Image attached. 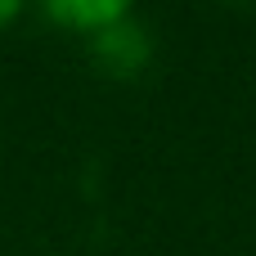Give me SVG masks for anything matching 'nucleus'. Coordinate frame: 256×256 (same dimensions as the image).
<instances>
[{
  "label": "nucleus",
  "instance_id": "1",
  "mask_svg": "<svg viewBox=\"0 0 256 256\" xmlns=\"http://www.w3.org/2000/svg\"><path fill=\"white\" fill-rule=\"evenodd\" d=\"M86 50H90V58H94L99 72H108V76H117V81H130V76H140V72L153 63L158 40H153L148 22H140V18L130 14V18H122V22H112V27L86 36Z\"/></svg>",
  "mask_w": 256,
  "mask_h": 256
},
{
  "label": "nucleus",
  "instance_id": "2",
  "mask_svg": "<svg viewBox=\"0 0 256 256\" xmlns=\"http://www.w3.org/2000/svg\"><path fill=\"white\" fill-rule=\"evenodd\" d=\"M36 4L54 27H63L81 40L135 14V0H36Z\"/></svg>",
  "mask_w": 256,
  "mask_h": 256
},
{
  "label": "nucleus",
  "instance_id": "3",
  "mask_svg": "<svg viewBox=\"0 0 256 256\" xmlns=\"http://www.w3.org/2000/svg\"><path fill=\"white\" fill-rule=\"evenodd\" d=\"M22 9H27V0H0V32L14 27V22L22 18Z\"/></svg>",
  "mask_w": 256,
  "mask_h": 256
},
{
  "label": "nucleus",
  "instance_id": "4",
  "mask_svg": "<svg viewBox=\"0 0 256 256\" xmlns=\"http://www.w3.org/2000/svg\"><path fill=\"white\" fill-rule=\"evenodd\" d=\"M220 4H252V0H220Z\"/></svg>",
  "mask_w": 256,
  "mask_h": 256
},
{
  "label": "nucleus",
  "instance_id": "5",
  "mask_svg": "<svg viewBox=\"0 0 256 256\" xmlns=\"http://www.w3.org/2000/svg\"><path fill=\"white\" fill-rule=\"evenodd\" d=\"M50 256H68V252H50Z\"/></svg>",
  "mask_w": 256,
  "mask_h": 256
}]
</instances>
